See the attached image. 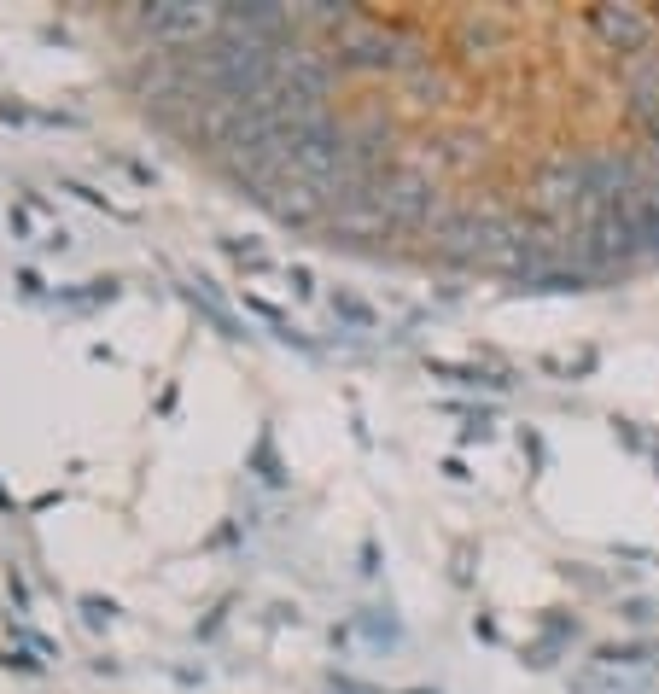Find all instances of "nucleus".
I'll return each mask as SVG.
<instances>
[{"label": "nucleus", "mask_w": 659, "mask_h": 694, "mask_svg": "<svg viewBox=\"0 0 659 694\" xmlns=\"http://www.w3.org/2000/svg\"><path fill=\"white\" fill-rule=\"evenodd\" d=\"M333 315H345L350 327H362V333H374V327H380V315L368 310L362 298H350V292H333Z\"/></svg>", "instance_id": "14"}, {"label": "nucleus", "mask_w": 659, "mask_h": 694, "mask_svg": "<svg viewBox=\"0 0 659 694\" xmlns=\"http://www.w3.org/2000/svg\"><path fill=\"white\" fill-rule=\"evenodd\" d=\"M187 304H193V310L205 315V321L216 327V333H222V339H245V327L234 321L228 298H222V286H216L210 275H193V280H187Z\"/></svg>", "instance_id": "8"}, {"label": "nucleus", "mask_w": 659, "mask_h": 694, "mask_svg": "<svg viewBox=\"0 0 659 694\" xmlns=\"http://www.w3.org/2000/svg\"><path fill=\"white\" fill-rule=\"evenodd\" d=\"M76 607H82V625L88 630H105L111 619H117V601H105V595H82Z\"/></svg>", "instance_id": "15"}, {"label": "nucleus", "mask_w": 659, "mask_h": 694, "mask_svg": "<svg viewBox=\"0 0 659 694\" xmlns=\"http://www.w3.org/2000/svg\"><path fill=\"white\" fill-rule=\"evenodd\" d=\"M625 210H630V222H636V240H642V269L648 263H659V181L648 175L636 193L625 199Z\"/></svg>", "instance_id": "7"}, {"label": "nucleus", "mask_w": 659, "mask_h": 694, "mask_svg": "<svg viewBox=\"0 0 659 694\" xmlns=\"http://www.w3.org/2000/svg\"><path fill=\"white\" fill-rule=\"evenodd\" d=\"M117 292H123L117 275H94V280H76V286H59L53 304H59V310H100V304H111Z\"/></svg>", "instance_id": "9"}, {"label": "nucleus", "mask_w": 659, "mask_h": 694, "mask_svg": "<svg viewBox=\"0 0 659 694\" xmlns=\"http://www.w3.org/2000/svg\"><path fill=\"white\" fill-rule=\"evenodd\" d=\"M6 222H12V234H18V240H30V210H24V205L6 210Z\"/></svg>", "instance_id": "22"}, {"label": "nucleus", "mask_w": 659, "mask_h": 694, "mask_svg": "<svg viewBox=\"0 0 659 694\" xmlns=\"http://www.w3.org/2000/svg\"><path fill=\"white\" fill-rule=\"evenodd\" d=\"M590 286H595V280L578 275V269H549V275L525 280V292H590Z\"/></svg>", "instance_id": "12"}, {"label": "nucleus", "mask_w": 659, "mask_h": 694, "mask_svg": "<svg viewBox=\"0 0 659 694\" xmlns=\"http://www.w3.org/2000/svg\"><path fill=\"white\" fill-rule=\"evenodd\" d=\"M327 53H333V65L339 70H409L415 59H426L420 41L397 35L391 24L368 18V12H356L345 30L327 41Z\"/></svg>", "instance_id": "1"}, {"label": "nucleus", "mask_w": 659, "mask_h": 694, "mask_svg": "<svg viewBox=\"0 0 659 694\" xmlns=\"http://www.w3.org/2000/svg\"><path fill=\"white\" fill-rule=\"evenodd\" d=\"M0 514H12V496H6V485H0Z\"/></svg>", "instance_id": "24"}, {"label": "nucleus", "mask_w": 659, "mask_h": 694, "mask_svg": "<svg viewBox=\"0 0 659 694\" xmlns=\"http://www.w3.org/2000/svg\"><path fill=\"white\" fill-rule=\"evenodd\" d=\"M432 374H444V380L455 385H490V391H502V374H485V368H461V362H432Z\"/></svg>", "instance_id": "13"}, {"label": "nucleus", "mask_w": 659, "mask_h": 694, "mask_svg": "<svg viewBox=\"0 0 659 694\" xmlns=\"http://www.w3.org/2000/svg\"><path fill=\"white\" fill-rule=\"evenodd\" d=\"M6 665H12V671H24V677H41V660H35L30 648H12V654H6Z\"/></svg>", "instance_id": "20"}, {"label": "nucleus", "mask_w": 659, "mask_h": 694, "mask_svg": "<svg viewBox=\"0 0 659 694\" xmlns=\"http://www.w3.org/2000/svg\"><path fill=\"white\" fill-rule=\"evenodd\" d=\"M6 590H12V607L30 613V584H24V566H6Z\"/></svg>", "instance_id": "18"}, {"label": "nucleus", "mask_w": 659, "mask_h": 694, "mask_svg": "<svg viewBox=\"0 0 659 694\" xmlns=\"http://www.w3.org/2000/svg\"><path fill=\"white\" fill-rule=\"evenodd\" d=\"M135 24L158 47H199L216 35V6H199V0H152V6H135Z\"/></svg>", "instance_id": "4"}, {"label": "nucleus", "mask_w": 659, "mask_h": 694, "mask_svg": "<svg viewBox=\"0 0 659 694\" xmlns=\"http://www.w3.org/2000/svg\"><path fill=\"white\" fill-rule=\"evenodd\" d=\"M584 30L601 41V53H613L619 65L642 59L648 47H659V18L648 6H590L584 12Z\"/></svg>", "instance_id": "3"}, {"label": "nucleus", "mask_w": 659, "mask_h": 694, "mask_svg": "<svg viewBox=\"0 0 659 694\" xmlns=\"http://www.w3.org/2000/svg\"><path fill=\"white\" fill-rule=\"evenodd\" d=\"M514 35V18H496V12H461L455 18V41L461 47H496Z\"/></svg>", "instance_id": "10"}, {"label": "nucleus", "mask_w": 659, "mask_h": 694, "mask_svg": "<svg viewBox=\"0 0 659 694\" xmlns=\"http://www.w3.org/2000/svg\"><path fill=\"white\" fill-rule=\"evenodd\" d=\"M356 625H362V636H374V642H385V648H391V642H397V619H391V613H385V607H374V613H362V619H356Z\"/></svg>", "instance_id": "16"}, {"label": "nucleus", "mask_w": 659, "mask_h": 694, "mask_svg": "<svg viewBox=\"0 0 659 694\" xmlns=\"http://www.w3.org/2000/svg\"><path fill=\"white\" fill-rule=\"evenodd\" d=\"M59 187H65V193H76L82 205L105 210V216H135V210H117V205H111V199H105V193H100V187H88V181H59Z\"/></svg>", "instance_id": "17"}, {"label": "nucleus", "mask_w": 659, "mask_h": 694, "mask_svg": "<svg viewBox=\"0 0 659 694\" xmlns=\"http://www.w3.org/2000/svg\"><path fill=\"white\" fill-rule=\"evenodd\" d=\"M216 30L251 35V41H298V12L275 0H234V6H216Z\"/></svg>", "instance_id": "5"}, {"label": "nucleus", "mask_w": 659, "mask_h": 694, "mask_svg": "<svg viewBox=\"0 0 659 694\" xmlns=\"http://www.w3.org/2000/svg\"><path fill=\"white\" fill-rule=\"evenodd\" d=\"M619 82H625V111L648 129V123H659V47H648L642 59H630V65H619Z\"/></svg>", "instance_id": "6"}, {"label": "nucleus", "mask_w": 659, "mask_h": 694, "mask_svg": "<svg viewBox=\"0 0 659 694\" xmlns=\"http://www.w3.org/2000/svg\"><path fill=\"white\" fill-rule=\"evenodd\" d=\"M619 613H625L630 625H654V619H659V601H642V595H636V601H625Z\"/></svg>", "instance_id": "19"}, {"label": "nucleus", "mask_w": 659, "mask_h": 694, "mask_svg": "<svg viewBox=\"0 0 659 694\" xmlns=\"http://www.w3.org/2000/svg\"><path fill=\"white\" fill-rule=\"evenodd\" d=\"M438 216H444V181L415 170L385 175V234H432Z\"/></svg>", "instance_id": "2"}, {"label": "nucleus", "mask_w": 659, "mask_h": 694, "mask_svg": "<svg viewBox=\"0 0 659 694\" xmlns=\"http://www.w3.org/2000/svg\"><path fill=\"white\" fill-rule=\"evenodd\" d=\"M18 292L24 298H47V280L35 275V269H18Z\"/></svg>", "instance_id": "21"}, {"label": "nucleus", "mask_w": 659, "mask_h": 694, "mask_svg": "<svg viewBox=\"0 0 659 694\" xmlns=\"http://www.w3.org/2000/svg\"><path fill=\"white\" fill-rule=\"evenodd\" d=\"M251 473H257V479H263V485H286V467H280V455H275V432H269V426H263V432H257V450H251Z\"/></svg>", "instance_id": "11"}, {"label": "nucleus", "mask_w": 659, "mask_h": 694, "mask_svg": "<svg viewBox=\"0 0 659 694\" xmlns=\"http://www.w3.org/2000/svg\"><path fill=\"white\" fill-rule=\"evenodd\" d=\"M286 280H292V292H298V298H310V292H315L310 269H286Z\"/></svg>", "instance_id": "23"}]
</instances>
